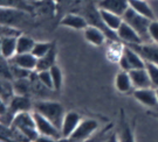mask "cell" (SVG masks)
<instances>
[{
  "label": "cell",
  "mask_w": 158,
  "mask_h": 142,
  "mask_svg": "<svg viewBox=\"0 0 158 142\" xmlns=\"http://www.w3.org/2000/svg\"><path fill=\"white\" fill-rule=\"evenodd\" d=\"M35 112L44 115L46 119H48L52 124L56 126L61 131V126L64 118V108L60 102H48V100H40L33 105Z\"/></svg>",
  "instance_id": "cell-1"
},
{
  "label": "cell",
  "mask_w": 158,
  "mask_h": 142,
  "mask_svg": "<svg viewBox=\"0 0 158 142\" xmlns=\"http://www.w3.org/2000/svg\"><path fill=\"white\" fill-rule=\"evenodd\" d=\"M11 125L12 127L17 128L19 132H21L31 142H34L40 135L38 129H36L33 113H29L28 111L15 114Z\"/></svg>",
  "instance_id": "cell-2"
},
{
  "label": "cell",
  "mask_w": 158,
  "mask_h": 142,
  "mask_svg": "<svg viewBox=\"0 0 158 142\" xmlns=\"http://www.w3.org/2000/svg\"><path fill=\"white\" fill-rule=\"evenodd\" d=\"M123 20L127 23H129L130 26L141 35L144 43L151 42L150 37H149V33H148V28H149V25H150V21H151L150 19L143 17L141 14L136 13L135 11H132L131 8H129L123 15Z\"/></svg>",
  "instance_id": "cell-3"
},
{
  "label": "cell",
  "mask_w": 158,
  "mask_h": 142,
  "mask_svg": "<svg viewBox=\"0 0 158 142\" xmlns=\"http://www.w3.org/2000/svg\"><path fill=\"white\" fill-rule=\"evenodd\" d=\"M118 64L123 71L129 72L134 69L145 68L147 62L142 58V56L137 51H135L132 48H130L129 46H124L123 54L118 59Z\"/></svg>",
  "instance_id": "cell-4"
},
{
  "label": "cell",
  "mask_w": 158,
  "mask_h": 142,
  "mask_svg": "<svg viewBox=\"0 0 158 142\" xmlns=\"http://www.w3.org/2000/svg\"><path fill=\"white\" fill-rule=\"evenodd\" d=\"M97 128H98V122L96 120L83 119L68 140L70 142H85L94 135Z\"/></svg>",
  "instance_id": "cell-5"
},
{
  "label": "cell",
  "mask_w": 158,
  "mask_h": 142,
  "mask_svg": "<svg viewBox=\"0 0 158 142\" xmlns=\"http://www.w3.org/2000/svg\"><path fill=\"white\" fill-rule=\"evenodd\" d=\"M33 117L35 120V125L36 129L39 132L40 135H46V136H51L54 139H62L61 131L57 128L54 124H52L48 119H46L44 115H41L38 112H33Z\"/></svg>",
  "instance_id": "cell-6"
},
{
  "label": "cell",
  "mask_w": 158,
  "mask_h": 142,
  "mask_svg": "<svg viewBox=\"0 0 158 142\" xmlns=\"http://www.w3.org/2000/svg\"><path fill=\"white\" fill-rule=\"evenodd\" d=\"M129 47L137 51L147 63H152L158 65V43L147 42L141 44H131Z\"/></svg>",
  "instance_id": "cell-7"
},
{
  "label": "cell",
  "mask_w": 158,
  "mask_h": 142,
  "mask_svg": "<svg viewBox=\"0 0 158 142\" xmlns=\"http://www.w3.org/2000/svg\"><path fill=\"white\" fill-rule=\"evenodd\" d=\"M116 34H117L118 40L125 42L127 46L144 43L143 39L141 37V35L138 34L135 29L132 28L129 23L125 22V21H123V23L121 25V27L116 30Z\"/></svg>",
  "instance_id": "cell-8"
},
{
  "label": "cell",
  "mask_w": 158,
  "mask_h": 142,
  "mask_svg": "<svg viewBox=\"0 0 158 142\" xmlns=\"http://www.w3.org/2000/svg\"><path fill=\"white\" fill-rule=\"evenodd\" d=\"M82 117L81 114L75 112V111H70L64 114V118L62 121V126H61V135L62 139H69L72 136L75 129L77 128L80 122L82 121Z\"/></svg>",
  "instance_id": "cell-9"
},
{
  "label": "cell",
  "mask_w": 158,
  "mask_h": 142,
  "mask_svg": "<svg viewBox=\"0 0 158 142\" xmlns=\"http://www.w3.org/2000/svg\"><path fill=\"white\" fill-rule=\"evenodd\" d=\"M32 108V102L29 100L27 96H14L13 99L10 102V106L7 107V112L4 115H1V118H5L7 115H11L12 119L15 117V114L20 112H26ZM13 121V120H12Z\"/></svg>",
  "instance_id": "cell-10"
},
{
  "label": "cell",
  "mask_w": 158,
  "mask_h": 142,
  "mask_svg": "<svg viewBox=\"0 0 158 142\" xmlns=\"http://www.w3.org/2000/svg\"><path fill=\"white\" fill-rule=\"evenodd\" d=\"M134 97L138 102L147 107H158V98L156 93V89L149 87V89H135Z\"/></svg>",
  "instance_id": "cell-11"
},
{
  "label": "cell",
  "mask_w": 158,
  "mask_h": 142,
  "mask_svg": "<svg viewBox=\"0 0 158 142\" xmlns=\"http://www.w3.org/2000/svg\"><path fill=\"white\" fill-rule=\"evenodd\" d=\"M97 7L123 17L129 10V0H98Z\"/></svg>",
  "instance_id": "cell-12"
},
{
  "label": "cell",
  "mask_w": 158,
  "mask_h": 142,
  "mask_svg": "<svg viewBox=\"0 0 158 142\" xmlns=\"http://www.w3.org/2000/svg\"><path fill=\"white\" fill-rule=\"evenodd\" d=\"M130 78L132 82V85L135 89H149L152 87L151 78L149 76L147 68L143 69H134L129 71Z\"/></svg>",
  "instance_id": "cell-13"
},
{
  "label": "cell",
  "mask_w": 158,
  "mask_h": 142,
  "mask_svg": "<svg viewBox=\"0 0 158 142\" xmlns=\"http://www.w3.org/2000/svg\"><path fill=\"white\" fill-rule=\"evenodd\" d=\"M8 61L12 64H14L21 69H25V70H28V71L36 70V67H38V58L34 56L32 52L17 54L15 56H13Z\"/></svg>",
  "instance_id": "cell-14"
},
{
  "label": "cell",
  "mask_w": 158,
  "mask_h": 142,
  "mask_svg": "<svg viewBox=\"0 0 158 142\" xmlns=\"http://www.w3.org/2000/svg\"><path fill=\"white\" fill-rule=\"evenodd\" d=\"M27 14L29 13L1 7V25H8V26L17 27V23L23 21Z\"/></svg>",
  "instance_id": "cell-15"
},
{
  "label": "cell",
  "mask_w": 158,
  "mask_h": 142,
  "mask_svg": "<svg viewBox=\"0 0 158 142\" xmlns=\"http://www.w3.org/2000/svg\"><path fill=\"white\" fill-rule=\"evenodd\" d=\"M83 35H85V39L90 44L96 47L102 46L104 42H106V39L108 36L107 34L102 30L101 28L96 27V26H93V25H89L87 28L83 30Z\"/></svg>",
  "instance_id": "cell-16"
},
{
  "label": "cell",
  "mask_w": 158,
  "mask_h": 142,
  "mask_svg": "<svg viewBox=\"0 0 158 142\" xmlns=\"http://www.w3.org/2000/svg\"><path fill=\"white\" fill-rule=\"evenodd\" d=\"M60 25L67 28L76 29V30H85L89 23L87 21V19L80 14H66L61 19Z\"/></svg>",
  "instance_id": "cell-17"
},
{
  "label": "cell",
  "mask_w": 158,
  "mask_h": 142,
  "mask_svg": "<svg viewBox=\"0 0 158 142\" xmlns=\"http://www.w3.org/2000/svg\"><path fill=\"white\" fill-rule=\"evenodd\" d=\"M17 37H4L1 36L0 40V51L1 57L6 59H11L13 56L17 55Z\"/></svg>",
  "instance_id": "cell-18"
},
{
  "label": "cell",
  "mask_w": 158,
  "mask_h": 142,
  "mask_svg": "<svg viewBox=\"0 0 158 142\" xmlns=\"http://www.w3.org/2000/svg\"><path fill=\"white\" fill-rule=\"evenodd\" d=\"M100 10V8H98ZM100 14H101L102 21L104 22V25L107 26L110 30H113L116 33V30L121 27V25L123 23V17L121 15H117L115 13H111V12L104 11V10H100Z\"/></svg>",
  "instance_id": "cell-19"
},
{
  "label": "cell",
  "mask_w": 158,
  "mask_h": 142,
  "mask_svg": "<svg viewBox=\"0 0 158 142\" xmlns=\"http://www.w3.org/2000/svg\"><path fill=\"white\" fill-rule=\"evenodd\" d=\"M1 7L4 8H11V10H17V11L27 12V13H33V4L31 0H0Z\"/></svg>",
  "instance_id": "cell-20"
},
{
  "label": "cell",
  "mask_w": 158,
  "mask_h": 142,
  "mask_svg": "<svg viewBox=\"0 0 158 142\" xmlns=\"http://www.w3.org/2000/svg\"><path fill=\"white\" fill-rule=\"evenodd\" d=\"M129 8L136 13L141 14L143 17H148L150 20L155 19V14H153L152 8L148 4L145 0H129Z\"/></svg>",
  "instance_id": "cell-21"
},
{
  "label": "cell",
  "mask_w": 158,
  "mask_h": 142,
  "mask_svg": "<svg viewBox=\"0 0 158 142\" xmlns=\"http://www.w3.org/2000/svg\"><path fill=\"white\" fill-rule=\"evenodd\" d=\"M115 87L116 90L121 93H128L129 91L132 90V82L130 78V75L128 71H121L116 75V78H115Z\"/></svg>",
  "instance_id": "cell-22"
},
{
  "label": "cell",
  "mask_w": 158,
  "mask_h": 142,
  "mask_svg": "<svg viewBox=\"0 0 158 142\" xmlns=\"http://www.w3.org/2000/svg\"><path fill=\"white\" fill-rule=\"evenodd\" d=\"M55 61H56V49H55V44L49 52L38 59V67H36V71H44V70H49V69L55 65Z\"/></svg>",
  "instance_id": "cell-23"
},
{
  "label": "cell",
  "mask_w": 158,
  "mask_h": 142,
  "mask_svg": "<svg viewBox=\"0 0 158 142\" xmlns=\"http://www.w3.org/2000/svg\"><path fill=\"white\" fill-rule=\"evenodd\" d=\"M34 46H35V41L26 35H20L18 37L17 42V54H27L32 52Z\"/></svg>",
  "instance_id": "cell-24"
},
{
  "label": "cell",
  "mask_w": 158,
  "mask_h": 142,
  "mask_svg": "<svg viewBox=\"0 0 158 142\" xmlns=\"http://www.w3.org/2000/svg\"><path fill=\"white\" fill-rule=\"evenodd\" d=\"M118 137L121 142H135L134 133L131 131L130 125L125 121L124 115H122V119H121V127H119Z\"/></svg>",
  "instance_id": "cell-25"
},
{
  "label": "cell",
  "mask_w": 158,
  "mask_h": 142,
  "mask_svg": "<svg viewBox=\"0 0 158 142\" xmlns=\"http://www.w3.org/2000/svg\"><path fill=\"white\" fill-rule=\"evenodd\" d=\"M34 11L39 12L41 14H51L55 12V2L53 0H38L33 1Z\"/></svg>",
  "instance_id": "cell-26"
},
{
  "label": "cell",
  "mask_w": 158,
  "mask_h": 142,
  "mask_svg": "<svg viewBox=\"0 0 158 142\" xmlns=\"http://www.w3.org/2000/svg\"><path fill=\"white\" fill-rule=\"evenodd\" d=\"M13 93H15L13 84L8 79L1 78V102H5V104L7 100L11 102L13 99V97H14Z\"/></svg>",
  "instance_id": "cell-27"
},
{
  "label": "cell",
  "mask_w": 158,
  "mask_h": 142,
  "mask_svg": "<svg viewBox=\"0 0 158 142\" xmlns=\"http://www.w3.org/2000/svg\"><path fill=\"white\" fill-rule=\"evenodd\" d=\"M53 47H54L53 42H35V46L32 50V54L39 59L45 55H47Z\"/></svg>",
  "instance_id": "cell-28"
},
{
  "label": "cell",
  "mask_w": 158,
  "mask_h": 142,
  "mask_svg": "<svg viewBox=\"0 0 158 142\" xmlns=\"http://www.w3.org/2000/svg\"><path fill=\"white\" fill-rule=\"evenodd\" d=\"M51 75H52V79H53V84H54V90H60L62 87L63 83V74L62 70L59 65H53L51 69Z\"/></svg>",
  "instance_id": "cell-29"
},
{
  "label": "cell",
  "mask_w": 158,
  "mask_h": 142,
  "mask_svg": "<svg viewBox=\"0 0 158 142\" xmlns=\"http://www.w3.org/2000/svg\"><path fill=\"white\" fill-rule=\"evenodd\" d=\"M36 78L39 82L45 86L48 90H54V84H53V79H52V75L49 70H44V71H38Z\"/></svg>",
  "instance_id": "cell-30"
},
{
  "label": "cell",
  "mask_w": 158,
  "mask_h": 142,
  "mask_svg": "<svg viewBox=\"0 0 158 142\" xmlns=\"http://www.w3.org/2000/svg\"><path fill=\"white\" fill-rule=\"evenodd\" d=\"M13 86H14V92L18 96H27L29 89H31L28 80L25 79V78H20V79L15 80Z\"/></svg>",
  "instance_id": "cell-31"
},
{
  "label": "cell",
  "mask_w": 158,
  "mask_h": 142,
  "mask_svg": "<svg viewBox=\"0 0 158 142\" xmlns=\"http://www.w3.org/2000/svg\"><path fill=\"white\" fill-rule=\"evenodd\" d=\"M21 34V32L13 26H8V25H1V36L4 37H19Z\"/></svg>",
  "instance_id": "cell-32"
},
{
  "label": "cell",
  "mask_w": 158,
  "mask_h": 142,
  "mask_svg": "<svg viewBox=\"0 0 158 142\" xmlns=\"http://www.w3.org/2000/svg\"><path fill=\"white\" fill-rule=\"evenodd\" d=\"M149 76L151 78V83H152V87L158 89V65L152 64V63H147L145 65Z\"/></svg>",
  "instance_id": "cell-33"
},
{
  "label": "cell",
  "mask_w": 158,
  "mask_h": 142,
  "mask_svg": "<svg viewBox=\"0 0 158 142\" xmlns=\"http://www.w3.org/2000/svg\"><path fill=\"white\" fill-rule=\"evenodd\" d=\"M148 33H149V37L151 42L158 43V20L153 19L150 21L149 28H148Z\"/></svg>",
  "instance_id": "cell-34"
},
{
  "label": "cell",
  "mask_w": 158,
  "mask_h": 142,
  "mask_svg": "<svg viewBox=\"0 0 158 142\" xmlns=\"http://www.w3.org/2000/svg\"><path fill=\"white\" fill-rule=\"evenodd\" d=\"M34 142H56V139L51 136H46V135H39L38 139Z\"/></svg>",
  "instance_id": "cell-35"
},
{
  "label": "cell",
  "mask_w": 158,
  "mask_h": 142,
  "mask_svg": "<svg viewBox=\"0 0 158 142\" xmlns=\"http://www.w3.org/2000/svg\"><path fill=\"white\" fill-rule=\"evenodd\" d=\"M104 142H121V141H119L118 134H116V133H111V134H110V135L104 140Z\"/></svg>",
  "instance_id": "cell-36"
},
{
  "label": "cell",
  "mask_w": 158,
  "mask_h": 142,
  "mask_svg": "<svg viewBox=\"0 0 158 142\" xmlns=\"http://www.w3.org/2000/svg\"><path fill=\"white\" fill-rule=\"evenodd\" d=\"M156 93H157V98H158V89H156Z\"/></svg>",
  "instance_id": "cell-37"
},
{
  "label": "cell",
  "mask_w": 158,
  "mask_h": 142,
  "mask_svg": "<svg viewBox=\"0 0 158 142\" xmlns=\"http://www.w3.org/2000/svg\"><path fill=\"white\" fill-rule=\"evenodd\" d=\"M31 1H32V2H33V1H38V0H31Z\"/></svg>",
  "instance_id": "cell-38"
}]
</instances>
